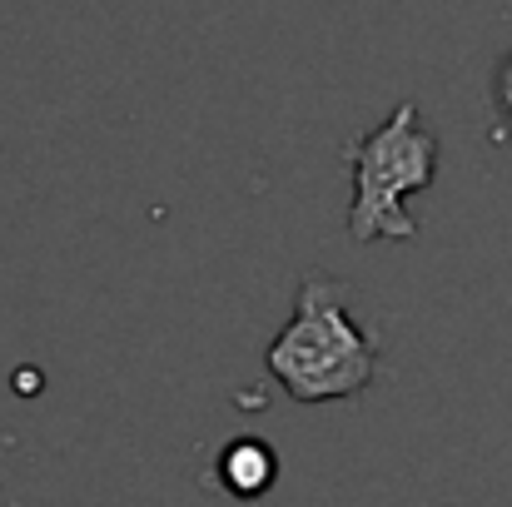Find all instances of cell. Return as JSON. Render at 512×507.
<instances>
[{"label": "cell", "instance_id": "obj_1", "mask_svg": "<svg viewBox=\"0 0 512 507\" xmlns=\"http://www.w3.org/2000/svg\"><path fill=\"white\" fill-rule=\"evenodd\" d=\"M264 368L294 403L353 398L378 373V334L348 314V289L339 279L309 274L299 284L289 324L264 353Z\"/></svg>", "mask_w": 512, "mask_h": 507}, {"label": "cell", "instance_id": "obj_2", "mask_svg": "<svg viewBox=\"0 0 512 507\" xmlns=\"http://www.w3.org/2000/svg\"><path fill=\"white\" fill-rule=\"evenodd\" d=\"M348 165H353L348 234L358 244L413 239L418 219L408 214V199L438 179V140L423 130L418 105L413 100L393 105V115L348 150Z\"/></svg>", "mask_w": 512, "mask_h": 507}, {"label": "cell", "instance_id": "obj_3", "mask_svg": "<svg viewBox=\"0 0 512 507\" xmlns=\"http://www.w3.org/2000/svg\"><path fill=\"white\" fill-rule=\"evenodd\" d=\"M274 478H279V458H274L269 443H259V438H239V443H229L224 458H219V483H224L234 498H259V493L274 488Z\"/></svg>", "mask_w": 512, "mask_h": 507}, {"label": "cell", "instance_id": "obj_4", "mask_svg": "<svg viewBox=\"0 0 512 507\" xmlns=\"http://www.w3.org/2000/svg\"><path fill=\"white\" fill-rule=\"evenodd\" d=\"M498 105L512 115V60L503 65V75H498Z\"/></svg>", "mask_w": 512, "mask_h": 507}]
</instances>
